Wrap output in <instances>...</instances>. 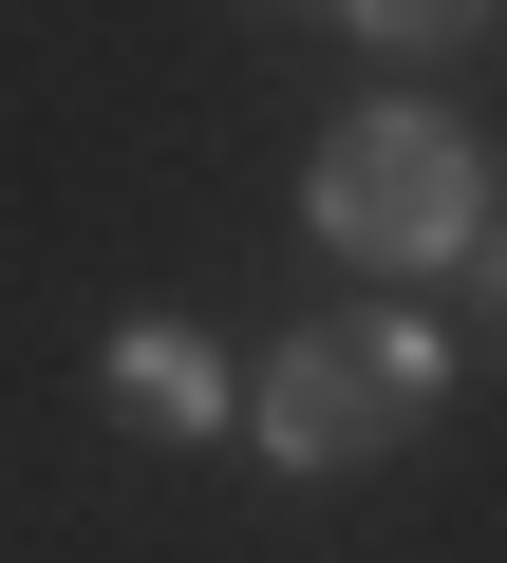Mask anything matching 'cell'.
<instances>
[{
  "instance_id": "obj_5",
  "label": "cell",
  "mask_w": 507,
  "mask_h": 563,
  "mask_svg": "<svg viewBox=\"0 0 507 563\" xmlns=\"http://www.w3.org/2000/svg\"><path fill=\"white\" fill-rule=\"evenodd\" d=\"M339 20H357L376 57H451V38H488V0H339Z\"/></svg>"
},
{
  "instance_id": "obj_2",
  "label": "cell",
  "mask_w": 507,
  "mask_h": 563,
  "mask_svg": "<svg viewBox=\"0 0 507 563\" xmlns=\"http://www.w3.org/2000/svg\"><path fill=\"white\" fill-rule=\"evenodd\" d=\"M301 225H320L339 263H451V244L488 225V151H470L451 113H414V95H357V113L301 151Z\"/></svg>"
},
{
  "instance_id": "obj_3",
  "label": "cell",
  "mask_w": 507,
  "mask_h": 563,
  "mask_svg": "<svg viewBox=\"0 0 507 563\" xmlns=\"http://www.w3.org/2000/svg\"><path fill=\"white\" fill-rule=\"evenodd\" d=\"M95 395L132 413V432H225L244 413V376L188 339V320H113V357H95Z\"/></svg>"
},
{
  "instance_id": "obj_4",
  "label": "cell",
  "mask_w": 507,
  "mask_h": 563,
  "mask_svg": "<svg viewBox=\"0 0 507 563\" xmlns=\"http://www.w3.org/2000/svg\"><path fill=\"white\" fill-rule=\"evenodd\" d=\"M451 282H470V357H507V151H488V225L451 244Z\"/></svg>"
},
{
  "instance_id": "obj_1",
  "label": "cell",
  "mask_w": 507,
  "mask_h": 563,
  "mask_svg": "<svg viewBox=\"0 0 507 563\" xmlns=\"http://www.w3.org/2000/svg\"><path fill=\"white\" fill-rule=\"evenodd\" d=\"M432 395H451V320H301L283 357H264V395H244V432H264L283 470H376V451H414L432 432Z\"/></svg>"
}]
</instances>
